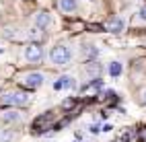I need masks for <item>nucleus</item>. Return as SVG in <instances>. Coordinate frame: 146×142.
<instances>
[{"instance_id":"3","label":"nucleus","mask_w":146,"mask_h":142,"mask_svg":"<svg viewBox=\"0 0 146 142\" xmlns=\"http://www.w3.org/2000/svg\"><path fill=\"white\" fill-rule=\"evenodd\" d=\"M43 80H45V76L41 72H25V74H21L19 76V82H21V87H25V89H39L41 84H43Z\"/></svg>"},{"instance_id":"16","label":"nucleus","mask_w":146,"mask_h":142,"mask_svg":"<svg viewBox=\"0 0 146 142\" xmlns=\"http://www.w3.org/2000/svg\"><path fill=\"white\" fill-rule=\"evenodd\" d=\"M140 101H142L144 105H146V87H144V89L140 91Z\"/></svg>"},{"instance_id":"11","label":"nucleus","mask_w":146,"mask_h":142,"mask_svg":"<svg viewBox=\"0 0 146 142\" xmlns=\"http://www.w3.org/2000/svg\"><path fill=\"white\" fill-rule=\"evenodd\" d=\"M17 134L15 130H8V128H0V142H15Z\"/></svg>"},{"instance_id":"12","label":"nucleus","mask_w":146,"mask_h":142,"mask_svg":"<svg viewBox=\"0 0 146 142\" xmlns=\"http://www.w3.org/2000/svg\"><path fill=\"white\" fill-rule=\"evenodd\" d=\"M27 37H29V39H31L33 43H37V41H41V37H43V33H41V29H37V27H33V29H29Z\"/></svg>"},{"instance_id":"8","label":"nucleus","mask_w":146,"mask_h":142,"mask_svg":"<svg viewBox=\"0 0 146 142\" xmlns=\"http://www.w3.org/2000/svg\"><path fill=\"white\" fill-rule=\"evenodd\" d=\"M105 27H107V31H111V33H121L123 27H125V23H123L121 17H111L109 21L105 23Z\"/></svg>"},{"instance_id":"2","label":"nucleus","mask_w":146,"mask_h":142,"mask_svg":"<svg viewBox=\"0 0 146 142\" xmlns=\"http://www.w3.org/2000/svg\"><path fill=\"white\" fill-rule=\"evenodd\" d=\"M74 58V52H72V47L68 45V43H58L52 47V52H50V60L54 66H60V68H64V66H68L72 62Z\"/></svg>"},{"instance_id":"4","label":"nucleus","mask_w":146,"mask_h":142,"mask_svg":"<svg viewBox=\"0 0 146 142\" xmlns=\"http://www.w3.org/2000/svg\"><path fill=\"white\" fill-rule=\"evenodd\" d=\"M25 60L31 62V64H41L43 60V50L39 43H29L25 47Z\"/></svg>"},{"instance_id":"9","label":"nucleus","mask_w":146,"mask_h":142,"mask_svg":"<svg viewBox=\"0 0 146 142\" xmlns=\"http://www.w3.org/2000/svg\"><path fill=\"white\" fill-rule=\"evenodd\" d=\"M2 119L6 121V124H21L23 121V113L17 111V109H6L2 113Z\"/></svg>"},{"instance_id":"14","label":"nucleus","mask_w":146,"mask_h":142,"mask_svg":"<svg viewBox=\"0 0 146 142\" xmlns=\"http://www.w3.org/2000/svg\"><path fill=\"white\" fill-rule=\"evenodd\" d=\"M97 54H99V50H97V47L95 45H84V56H86V58H97Z\"/></svg>"},{"instance_id":"7","label":"nucleus","mask_w":146,"mask_h":142,"mask_svg":"<svg viewBox=\"0 0 146 142\" xmlns=\"http://www.w3.org/2000/svg\"><path fill=\"white\" fill-rule=\"evenodd\" d=\"M50 25H52V15L50 13L39 11L35 15V27H37V29H47Z\"/></svg>"},{"instance_id":"17","label":"nucleus","mask_w":146,"mask_h":142,"mask_svg":"<svg viewBox=\"0 0 146 142\" xmlns=\"http://www.w3.org/2000/svg\"><path fill=\"white\" fill-rule=\"evenodd\" d=\"M72 105H74V101H72V99H66V101H64V107H66V109H68V107H72Z\"/></svg>"},{"instance_id":"13","label":"nucleus","mask_w":146,"mask_h":142,"mask_svg":"<svg viewBox=\"0 0 146 142\" xmlns=\"http://www.w3.org/2000/svg\"><path fill=\"white\" fill-rule=\"evenodd\" d=\"M109 74H111V76H119V74H121V64L119 62H111L109 64Z\"/></svg>"},{"instance_id":"10","label":"nucleus","mask_w":146,"mask_h":142,"mask_svg":"<svg viewBox=\"0 0 146 142\" xmlns=\"http://www.w3.org/2000/svg\"><path fill=\"white\" fill-rule=\"evenodd\" d=\"M58 8L66 15H72V13H76V8H78V2H76V0H58Z\"/></svg>"},{"instance_id":"1","label":"nucleus","mask_w":146,"mask_h":142,"mask_svg":"<svg viewBox=\"0 0 146 142\" xmlns=\"http://www.w3.org/2000/svg\"><path fill=\"white\" fill-rule=\"evenodd\" d=\"M31 97L25 93V91H17V89H6L0 93V103L4 107H25L29 105Z\"/></svg>"},{"instance_id":"15","label":"nucleus","mask_w":146,"mask_h":142,"mask_svg":"<svg viewBox=\"0 0 146 142\" xmlns=\"http://www.w3.org/2000/svg\"><path fill=\"white\" fill-rule=\"evenodd\" d=\"M138 15H140V19H142V21L146 23V6H142V8H140V13H138Z\"/></svg>"},{"instance_id":"5","label":"nucleus","mask_w":146,"mask_h":142,"mask_svg":"<svg viewBox=\"0 0 146 142\" xmlns=\"http://www.w3.org/2000/svg\"><path fill=\"white\" fill-rule=\"evenodd\" d=\"M82 74H84V78H89V82L97 80V78H99V74H101V66L97 62H86L84 68H82Z\"/></svg>"},{"instance_id":"6","label":"nucleus","mask_w":146,"mask_h":142,"mask_svg":"<svg viewBox=\"0 0 146 142\" xmlns=\"http://www.w3.org/2000/svg\"><path fill=\"white\" fill-rule=\"evenodd\" d=\"M54 89L56 91H62V89H76V78L70 76V74H64L54 82Z\"/></svg>"}]
</instances>
